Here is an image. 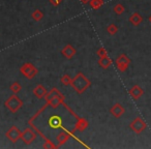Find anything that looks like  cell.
<instances>
[{"label":"cell","mask_w":151,"mask_h":149,"mask_svg":"<svg viewBox=\"0 0 151 149\" xmlns=\"http://www.w3.org/2000/svg\"><path fill=\"white\" fill-rule=\"evenodd\" d=\"M91 82L84 73H78L73 77V81H71L70 86L73 87V89L78 93V94H82L83 92L87 90L90 87Z\"/></svg>","instance_id":"6da1fadb"},{"label":"cell","mask_w":151,"mask_h":149,"mask_svg":"<svg viewBox=\"0 0 151 149\" xmlns=\"http://www.w3.org/2000/svg\"><path fill=\"white\" fill-rule=\"evenodd\" d=\"M4 106L6 109H9L12 113H16L18 112L23 106V101H21L20 97H18V95L16 93H13L9 99L5 101Z\"/></svg>","instance_id":"7a4b0ae2"},{"label":"cell","mask_w":151,"mask_h":149,"mask_svg":"<svg viewBox=\"0 0 151 149\" xmlns=\"http://www.w3.org/2000/svg\"><path fill=\"white\" fill-rule=\"evenodd\" d=\"M20 73L23 75L24 77H26L29 80H32L34 77L38 73V69L34 66L32 63L30 62H26L20 67Z\"/></svg>","instance_id":"3957f363"},{"label":"cell","mask_w":151,"mask_h":149,"mask_svg":"<svg viewBox=\"0 0 151 149\" xmlns=\"http://www.w3.org/2000/svg\"><path fill=\"white\" fill-rule=\"evenodd\" d=\"M147 127V123L141 117H136L129 123V128L136 134H141Z\"/></svg>","instance_id":"277c9868"},{"label":"cell","mask_w":151,"mask_h":149,"mask_svg":"<svg viewBox=\"0 0 151 149\" xmlns=\"http://www.w3.org/2000/svg\"><path fill=\"white\" fill-rule=\"evenodd\" d=\"M21 136H22V132L16 125H13L6 132H5V137H6L12 143H16L19 140H21Z\"/></svg>","instance_id":"5b68a950"},{"label":"cell","mask_w":151,"mask_h":149,"mask_svg":"<svg viewBox=\"0 0 151 149\" xmlns=\"http://www.w3.org/2000/svg\"><path fill=\"white\" fill-rule=\"evenodd\" d=\"M130 64V59L126 56L125 54H121L117 57L116 59V65H117V68L119 71L123 73L127 69L128 65Z\"/></svg>","instance_id":"8992f818"},{"label":"cell","mask_w":151,"mask_h":149,"mask_svg":"<svg viewBox=\"0 0 151 149\" xmlns=\"http://www.w3.org/2000/svg\"><path fill=\"white\" fill-rule=\"evenodd\" d=\"M36 139V134L31 130V128H26L23 132H22L21 140L25 143L26 145H30L34 140Z\"/></svg>","instance_id":"52a82bcc"},{"label":"cell","mask_w":151,"mask_h":149,"mask_svg":"<svg viewBox=\"0 0 151 149\" xmlns=\"http://www.w3.org/2000/svg\"><path fill=\"white\" fill-rule=\"evenodd\" d=\"M110 113H111V115L113 116V117L120 118L124 113H125V109H124V107L121 105V104L117 103L110 109Z\"/></svg>","instance_id":"ba28073f"},{"label":"cell","mask_w":151,"mask_h":149,"mask_svg":"<svg viewBox=\"0 0 151 149\" xmlns=\"http://www.w3.org/2000/svg\"><path fill=\"white\" fill-rule=\"evenodd\" d=\"M128 93H129V95L132 96V99H134V101H138V99H140L143 94H144V90H143V89L141 88L139 85H134V86L129 89Z\"/></svg>","instance_id":"9c48e42d"},{"label":"cell","mask_w":151,"mask_h":149,"mask_svg":"<svg viewBox=\"0 0 151 149\" xmlns=\"http://www.w3.org/2000/svg\"><path fill=\"white\" fill-rule=\"evenodd\" d=\"M76 53H77V50L69 44L66 45V46L61 50V54H62L66 59H71L76 55Z\"/></svg>","instance_id":"30bf717a"},{"label":"cell","mask_w":151,"mask_h":149,"mask_svg":"<svg viewBox=\"0 0 151 149\" xmlns=\"http://www.w3.org/2000/svg\"><path fill=\"white\" fill-rule=\"evenodd\" d=\"M78 121L77 123L75 124V128L73 130V132H76V130H79V132H84L87 127H88V121H87L85 118H80V117H77Z\"/></svg>","instance_id":"8fae6325"},{"label":"cell","mask_w":151,"mask_h":149,"mask_svg":"<svg viewBox=\"0 0 151 149\" xmlns=\"http://www.w3.org/2000/svg\"><path fill=\"white\" fill-rule=\"evenodd\" d=\"M47 93H48V91H47V89L45 88L44 85H42V84L36 85L33 89V94L35 95L38 99H45V96H46Z\"/></svg>","instance_id":"7c38bea8"},{"label":"cell","mask_w":151,"mask_h":149,"mask_svg":"<svg viewBox=\"0 0 151 149\" xmlns=\"http://www.w3.org/2000/svg\"><path fill=\"white\" fill-rule=\"evenodd\" d=\"M69 139H70V134H67L66 132H59V135L57 136V138H56L58 147L61 146V145H63V144H65V143H66Z\"/></svg>","instance_id":"4fadbf2b"},{"label":"cell","mask_w":151,"mask_h":149,"mask_svg":"<svg viewBox=\"0 0 151 149\" xmlns=\"http://www.w3.org/2000/svg\"><path fill=\"white\" fill-rule=\"evenodd\" d=\"M63 103H64V96H57L47 101V104H48L49 106H51L52 108H54V109H56L57 107H59V106Z\"/></svg>","instance_id":"5bb4252c"},{"label":"cell","mask_w":151,"mask_h":149,"mask_svg":"<svg viewBox=\"0 0 151 149\" xmlns=\"http://www.w3.org/2000/svg\"><path fill=\"white\" fill-rule=\"evenodd\" d=\"M128 20H129V22H130V24H132V25L139 26L143 22V17L139 13H134L132 16H130Z\"/></svg>","instance_id":"9a60e30c"},{"label":"cell","mask_w":151,"mask_h":149,"mask_svg":"<svg viewBox=\"0 0 151 149\" xmlns=\"http://www.w3.org/2000/svg\"><path fill=\"white\" fill-rule=\"evenodd\" d=\"M57 96H64V95H63L57 88H52L46 94V96H45V101H50V99H54V97H57Z\"/></svg>","instance_id":"2e32d148"},{"label":"cell","mask_w":151,"mask_h":149,"mask_svg":"<svg viewBox=\"0 0 151 149\" xmlns=\"http://www.w3.org/2000/svg\"><path fill=\"white\" fill-rule=\"evenodd\" d=\"M61 118L59 116H52V117L49 119V125L52 128H58L61 126Z\"/></svg>","instance_id":"e0dca14e"},{"label":"cell","mask_w":151,"mask_h":149,"mask_svg":"<svg viewBox=\"0 0 151 149\" xmlns=\"http://www.w3.org/2000/svg\"><path fill=\"white\" fill-rule=\"evenodd\" d=\"M112 63H113V61H112V59L110 58L109 56L103 57V58H101L99 60V64L101 65V67H103L104 69L109 68V67L112 65Z\"/></svg>","instance_id":"ac0fdd59"},{"label":"cell","mask_w":151,"mask_h":149,"mask_svg":"<svg viewBox=\"0 0 151 149\" xmlns=\"http://www.w3.org/2000/svg\"><path fill=\"white\" fill-rule=\"evenodd\" d=\"M31 17L35 22H40V20L44 18V13H42L40 9H35V11L31 14Z\"/></svg>","instance_id":"d6986e66"},{"label":"cell","mask_w":151,"mask_h":149,"mask_svg":"<svg viewBox=\"0 0 151 149\" xmlns=\"http://www.w3.org/2000/svg\"><path fill=\"white\" fill-rule=\"evenodd\" d=\"M90 6L93 9H99V7H101L104 5L103 0H90Z\"/></svg>","instance_id":"ffe728a7"},{"label":"cell","mask_w":151,"mask_h":149,"mask_svg":"<svg viewBox=\"0 0 151 149\" xmlns=\"http://www.w3.org/2000/svg\"><path fill=\"white\" fill-rule=\"evenodd\" d=\"M71 81H73V79L70 78V77L68 76V75H63L62 77L60 78V82L62 85H64V86H68V85L71 84Z\"/></svg>","instance_id":"44dd1931"},{"label":"cell","mask_w":151,"mask_h":149,"mask_svg":"<svg viewBox=\"0 0 151 149\" xmlns=\"http://www.w3.org/2000/svg\"><path fill=\"white\" fill-rule=\"evenodd\" d=\"M9 89H11L13 93H16V94H17L18 92H20V91H21L22 86H21V84H20L19 82H14L13 84L11 85Z\"/></svg>","instance_id":"7402d4cb"},{"label":"cell","mask_w":151,"mask_h":149,"mask_svg":"<svg viewBox=\"0 0 151 149\" xmlns=\"http://www.w3.org/2000/svg\"><path fill=\"white\" fill-rule=\"evenodd\" d=\"M113 11L116 15H122V14L124 13V11H125V9H124V6L121 3H117V4L113 7Z\"/></svg>","instance_id":"603a6c76"},{"label":"cell","mask_w":151,"mask_h":149,"mask_svg":"<svg viewBox=\"0 0 151 149\" xmlns=\"http://www.w3.org/2000/svg\"><path fill=\"white\" fill-rule=\"evenodd\" d=\"M107 32L110 34V35H115L118 32V27L115 25V24H110L107 27Z\"/></svg>","instance_id":"cb8c5ba5"},{"label":"cell","mask_w":151,"mask_h":149,"mask_svg":"<svg viewBox=\"0 0 151 149\" xmlns=\"http://www.w3.org/2000/svg\"><path fill=\"white\" fill-rule=\"evenodd\" d=\"M96 54H97V56H99V58H103V57L108 56V51L106 50L104 47H101V48H99V50L96 51Z\"/></svg>","instance_id":"d4e9b609"},{"label":"cell","mask_w":151,"mask_h":149,"mask_svg":"<svg viewBox=\"0 0 151 149\" xmlns=\"http://www.w3.org/2000/svg\"><path fill=\"white\" fill-rule=\"evenodd\" d=\"M42 147H44V148H57V147H58V145L53 144V142H52V141H50V140H46V142L44 143Z\"/></svg>","instance_id":"484cf974"},{"label":"cell","mask_w":151,"mask_h":149,"mask_svg":"<svg viewBox=\"0 0 151 149\" xmlns=\"http://www.w3.org/2000/svg\"><path fill=\"white\" fill-rule=\"evenodd\" d=\"M61 2H62V0H50V3L52 5H54V6H58V5H60Z\"/></svg>","instance_id":"4316f807"},{"label":"cell","mask_w":151,"mask_h":149,"mask_svg":"<svg viewBox=\"0 0 151 149\" xmlns=\"http://www.w3.org/2000/svg\"><path fill=\"white\" fill-rule=\"evenodd\" d=\"M80 1L83 3V4H87V3L90 2V0H80Z\"/></svg>","instance_id":"83f0119b"},{"label":"cell","mask_w":151,"mask_h":149,"mask_svg":"<svg viewBox=\"0 0 151 149\" xmlns=\"http://www.w3.org/2000/svg\"><path fill=\"white\" fill-rule=\"evenodd\" d=\"M148 20H149V22H150V24H151V16H150V17L148 18Z\"/></svg>","instance_id":"f1b7e54d"}]
</instances>
